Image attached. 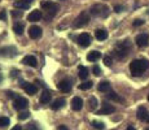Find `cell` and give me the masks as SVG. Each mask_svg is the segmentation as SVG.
Segmentation results:
<instances>
[{"mask_svg":"<svg viewBox=\"0 0 149 130\" xmlns=\"http://www.w3.org/2000/svg\"><path fill=\"white\" fill-rule=\"evenodd\" d=\"M58 130H69V129H68V126H65V125H60Z\"/></svg>","mask_w":149,"mask_h":130,"instance_id":"74e56055","label":"cell"},{"mask_svg":"<svg viewBox=\"0 0 149 130\" xmlns=\"http://www.w3.org/2000/svg\"><path fill=\"white\" fill-rule=\"evenodd\" d=\"M149 66V63L144 59H136V60H132L130 63V72L132 76L135 77H140L145 70L148 69Z\"/></svg>","mask_w":149,"mask_h":130,"instance_id":"6da1fadb","label":"cell"},{"mask_svg":"<svg viewBox=\"0 0 149 130\" xmlns=\"http://www.w3.org/2000/svg\"><path fill=\"white\" fill-rule=\"evenodd\" d=\"M51 98H52V92H51L49 90H44L40 95V103H43V104L49 103Z\"/></svg>","mask_w":149,"mask_h":130,"instance_id":"ffe728a7","label":"cell"},{"mask_svg":"<svg viewBox=\"0 0 149 130\" xmlns=\"http://www.w3.org/2000/svg\"><path fill=\"white\" fill-rule=\"evenodd\" d=\"M113 112H116V108H114L111 104L104 103L102 108L100 109V111H97V115H111Z\"/></svg>","mask_w":149,"mask_h":130,"instance_id":"8fae6325","label":"cell"},{"mask_svg":"<svg viewBox=\"0 0 149 130\" xmlns=\"http://www.w3.org/2000/svg\"><path fill=\"white\" fill-rule=\"evenodd\" d=\"M57 89H58L60 91L69 92L71 90V81L70 79H62L61 82L57 83Z\"/></svg>","mask_w":149,"mask_h":130,"instance_id":"9c48e42d","label":"cell"},{"mask_svg":"<svg viewBox=\"0 0 149 130\" xmlns=\"http://www.w3.org/2000/svg\"><path fill=\"white\" fill-rule=\"evenodd\" d=\"M42 8L44 11H47L48 13H52V14H54L56 13V11L58 9V5L56 4V3H52V1H43L42 3Z\"/></svg>","mask_w":149,"mask_h":130,"instance_id":"ba28073f","label":"cell"},{"mask_svg":"<svg viewBox=\"0 0 149 130\" xmlns=\"http://www.w3.org/2000/svg\"><path fill=\"white\" fill-rule=\"evenodd\" d=\"M144 130H149V128H147V129H144Z\"/></svg>","mask_w":149,"mask_h":130,"instance_id":"ee69618b","label":"cell"},{"mask_svg":"<svg viewBox=\"0 0 149 130\" xmlns=\"http://www.w3.org/2000/svg\"><path fill=\"white\" fill-rule=\"evenodd\" d=\"M79 77L81 79H86L88 77V69L86 66H79Z\"/></svg>","mask_w":149,"mask_h":130,"instance_id":"d4e9b609","label":"cell"},{"mask_svg":"<svg viewBox=\"0 0 149 130\" xmlns=\"http://www.w3.org/2000/svg\"><path fill=\"white\" fill-rule=\"evenodd\" d=\"M3 81V76H1V73H0V82Z\"/></svg>","mask_w":149,"mask_h":130,"instance_id":"b9f144b4","label":"cell"},{"mask_svg":"<svg viewBox=\"0 0 149 130\" xmlns=\"http://www.w3.org/2000/svg\"><path fill=\"white\" fill-rule=\"evenodd\" d=\"M92 72H93V74H95V76H97V77H99L100 74H101V69H100V68H99V66H97V65H95V66H93Z\"/></svg>","mask_w":149,"mask_h":130,"instance_id":"1f68e13d","label":"cell"},{"mask_svg":"<svg viewBox=\"0 0 149 130\" xmlns=\"http://www.w3.org/2000/svg\"><path fill=\"white\" fill-rule=\"evenodd\" d=\"M31 4H33V0H18V1H14L13 5L18 9H27Z\"/></svg>","mask_w":149,"mask_h":130,"instance_id":"5bb4252c","label":"cell"},{"mask_svg":"<svg viewBox=\"0 0 149 130\" xmlns=\"http://www.w3.org/2000/svg\"><path fill=\"white\" fill-rule=\"evenodd\" d=\"M93 86V82H91V81H87V82H83L81 85L78 86L79 90H88V89H91Z\"/></svg>","mask_w":149,"mask_h":130,"instance_id":"83f0119b","label":"cell"},{"mask_svg":"<svg viewBox=\"0 0 149 130\" xmlns=\"http://www.w3.org/2000/svg\"><path fill=\"white\" fill-rule=\"evenodd\" d=\"M43 17V14L42 12L39 9H34V11H31V13L29 14V17H27V20L30 22H36V21H39Z\"/></svg>","mask_w":149,"mask_h":130,"instance_id":"4fadbf2b","label":"cell"},{"mask_svg":"<svg viewBox=\"0 0 149 130\" xmlns=\"http://www.w3.org/2000/svg\"><path fill=\"white\" fill-rule=\"evenodd\" d=\"M147 122H149V116H148V118H147Z\"/></svg>","mask_w":149,"mask_h":130,"instance_id":"7bdbcfd3","label":"cell"},{"mask_svg":"<svg viewBox=\"0 0 149 130\" xmlns=\"http://www.w3.org/2000/svg\"><path fill=\"white\" fill-rule=\"evenodd\" d=\"M12 130H22V126L21 125H16L14 128H12Z\"/></svg>","mask_w":149,"mask_h":130,"instance_id":"f35d334b","label":"cell"},{"mask_svg":"<svg viewBox=\"0 0 149 130\" xmlns=\"http://www.w3.org/2000/svg\"><path fill=\"white\" fill-rule=\"evenodd\" d=\"M101 57V53H100L99 51H91L90 53L87 55V60L88 61H97V60Z\"/></svg>","mask_w":149,"mask_h":130,"instance_id":"44dd1931","label":"cell"},{"mask_svg":"<svg viewBox=\"0 0 149 130\" xmlns=\"http://www.w3.org/2000/svg\"><path fill=\"white\" fill-rule=\"evenodd\" d=\"M12 16L13 17H21L22 16V11H12Z\"/></svg>","mask_w":149,"mask_h":130,"instance_id":"e575fe53","label":"cell"},{"mask_svg":"<svg viewBox=\"0 0 149 130\" xmlns=\"http://www.w3.org/2000/svg\"><path fill=\"white\" fill-rule=\"evenodd\" d=\"M5 95H7L9 99H16V95H14L13 91H5Z\"/></svg>","mask_w":149,"mask_h":130,"instance_id":"836d02e7","label":"cell"},{"mask_svg":"<svg viewBox=\"0 0 149 130\" xmlns=\"http://www.w3.org/2000/svg\"><path fill=\"white\" fill-rule=\"evenodd\" d=\"M29 116H30V112H22L18 115V118L19 120H26V118H29Z\"/></svg>","mask_w":149,"mask_h":130,"instance_id":"4dcf8cb0","label":"cell"},{"mask_svg":"<svg viewBox=\"0 0 149 130\" xmlns=\"http://www.w3.org/2000/svg\"><path fill=\"white\" fill-rule=\"evenodd\" d=\"M24 29H25V26H24V24H21V22H17V24L13 25V31L16 34H18V35H21V34L24 33Z\"/></svg>","mask_w":149,"mask_h":130,"instance_id":"cb8c5ba5","label":"cell"},{"mask_svg":"<svg viewBox=\"0 0 149 130\" xmlns=\"http://www.w3.org/2000/svg\"><path fill=\"white\" fill-rule=\"evenodd\" d=\"M22 63H24L25 65L31 66V68H35V66L38 65V61H36V59L34 56H31V55H29V56H25L24 60H22Z\"/></svg>","mask_w":149,"mask_h":130,"instance_id":"e0dca14e","label":"cell"},{"mask_svg":"<svg viewBox=\"0 0 149 130\" xmlns=\"http://www.w3.org/2000/svg\"><path fill=\"white\" fill-rule=\"evenodd\" d=\"M21 86L25 89L26 94H29V95H35L36 92H38V87H36L35 85H31V83H27V82H22Z\"/></svg>","mask_w":149,"mask_h":130,"instance_id":"30bf717a","label":"cell"},{"mask_svg":"<svg viewBox=\"0 0 149 130\" xmlns=\"http://www.w3.org/2000/svg\"><path fill=\"white\" fill-rule=\"evenodd\" d=\"M104 64L107 66H111V64H113V60H111L110 56H104Z\"/></svg>","mask_w":149,"mask_h":130,"instance_id":"f546056e","label":"cell"},{"mask_svg":"<svg viewBox=\"0 0 149 130\" xmlns=\"http://www.w3.org/2000/svg\"><path fill=\"white\" fill-rule=\"evenodd\" d=\"M136 115H137V118H139L140 121H147V118L149 116V113H148V111H147L145 107H139Z\"/></svg>","mask_w":149,"mask_h":130,"instance_id":"9a60e30c","label":"cell"},{"mask_svg":"<svg viewBox=\"0 0 149 130\" xmlns=\"http://www.w3.org/2000/svg\"><path fill=\"white\" fill-rule=\"evenodd\" d=\"M88 103H90V109L91 111H95V109L97 108V104H99L97 103V99L95 96H91L90 99H88Z\"/></svg>","mask_w":149,"mask_h":130,"instance_id":"4316f807","label":"cell"},{"mask_svg":"<svg viewBox=\"0 0 149 130\" xmlns=\"http://www.w3.org/2000/svg\"><path fill=\"white\" fill-rule=\"evenodd\" d=\"M71 108H73L74 111H81L83 108V100L79 96H75L71 100Z\"/></svg>","mask_w":149,"mask_h":130,"instance_id":"2e32d148","label":"cell"},{"mask_svg":"<svg viewBox=\"0 0 149 130\" xmlns=\"http://www.w3.org/2000/svg\"><path fill=\"white\" fill-rule=\"evenodd\" d=\"M132 25L135 26V27H137V26H141V25H144V21H143V20H135V21L132 22Z\"/></svg>","mask_w":149,"mask_h":130,"instance_id":"d6a6232c","label":"cell"},{"mask_svg":"<svg viewBox=\"0 0 149 130\" xmlns=\"http://www.w3.org/2000/svg\"><path fill=\"white\" fill-rule=\"evenodd\" d=\"M88 21H90V12L84 11V12H82L75 18L74 26H75V27H83V26H86V25L88 24Z\"/></svg>","mask_w":149,"mask_h":130,"instance_id":"277c9868","label":"cell"},{"mask_svg":"<svg viewBox=\"0 0 149 130\" xmlns=\"http://www.w3.org/2000/svg\"><path fill=\"white\" fill-rule=\"evenodd\" d=\"M13 104H14V108H16V109H25V108H27L29 102H27L26 98L18 96V98H16V99H14Z\"/></svg>","mask_w":149,"mask_h":130,"instance_id":"52a82bcc","label":"cell"},{"mask_svg":"<svg viewBox=\"0 0 149 130\" xmlns=\"http://www.w3.org/2000/svg\"><path fill=\"white\" fill-rule=\"evenodd\" d=\"M78 44L81 46V47H88V46L91 44V42H92V39H91V35L87 33H82L81 35L78 37Z\"/></svg>","mask_w":149,"mask_h":130,"instance_id":"5b68a950","label":"cell"},{"mask_svg":"<svg viewBox=\"0 0 149 130\" xmlns=\"http://www.w3.org/2000/svg\"><path fill=\"white\" fill-rule=\"evenodd\" d=\"M107 98H108V99H110V100H114V102H123L122 98L119 96L118 94H116L114 91H109V94L107 95Z\"/></svg>","mask_w":149,"mask_h":130,"instance_id":"603a6c76","label":"cell"},{"mask_svg":"<svg viewBox=\"0 0 149 130\" xmlns=\"http://www.w3.org/2000/svg\"><path fill=\"white\" fill-rule=\"evenodd\" d=\"M122 11H123V7H122V5H116V7H114V12L121 13Z\"/></svg>","mask_w":149,"mask_h":130,"instance_id":"d590c367","label":"cell"},{"mask_svg":"<svg viewBox=\"0 0 149 130\" xmlns=\"http://www.w3.org/2000/svg\"><path fill=\"white\" fill-rule=\"evenodd\" d=\"M91 125H92L95 129H97V130H104V129H105V124H104V122H101V121H96V120H93L92 122H91Z\"/></svg>","mask_w":149,"mask_h":130,"instance_id":"484cf974","label":"cell"},{"mask_svg":"<svg viewBox=\"0 0 149 130\" xmlns=\"http://www.w3.org/2000/svg\"><path fill=\"white\" fill-rule=\"evenodd\" d=\"M29 34H30V37L33 39H38L42 37V29L39 26H31L29 29Z\"/></svg>","mask_w":149,"mask_h":130,"instance_id":"7c38bea8","label":"cell"},{"mask_svg":"<svg viewBox=\"0 0 149 130\" xmlns=\"http://www.w3.org/2000/svg\"><path fill=\"white\" fill-rule=\"evenodd\" d=\"M90 14H92V16L95 17H108L109 14V8L108 5L105 4H95L93 7H91L90 9Z\"/></svg>","mask_w":149,"mask_h":130,"instance_id":"3957f363","label":"cell"},{"mask_svg":"<svg viewBox=\"0 0 149 130\" xmlns=\"http://www.w3.org/2000/svg\"><path fill=\"white\" fill-rule=\"evenodd\" d=\"M128 51H130V42H128V40H123V42H119L118 44L114 47L113 55L118 60H122L128 55Z\"/></svg>","mask_w":149,"mask_h":130,"instance_id":"7a4b0ae2","label":"cell"},{"mask_svg":"<svg viewBox=\"0 0 149 130\" xmlns=\"http://www.w3.org/2000/svg\"><path fill=\"white\" fill-rule=\"evenodd\" d=\"M148 100H149V94H148Z\"/></svg>","mask_w":149,"mask_h":130,"instance_id":"f6af8a7d","label":"cell"},{"mask_svg":"<svg viewBox=\"0 0 149 130\" xmlns=\"http://www.w3.org/2000/svg\"><path fill=\"white\" fill-rule=\"evenodd\" d=\"M99 91L101 92H109L110 91V83L108 82V81H101V82L99 83Z\"/></svg>","mask_w":149,"mask_h":130,"instance_id":"7402d4cb","label":"cell"},{"mask_svg":"<svg viewBox=\"0 0 149 130\" xmlns=\"http://www.w3.org/2000/svg\"><path fill=\"white\" fill-rule=\"evenodd\" d=\"M9 125V118L8 117H0V126L4 128V126H8Z\"/></svg>","mask_w":149,"mask_h":130,"instance_id":"f1b7e54d","label":"cell"},{"mask_svg":"<svg viewBox=\"0 0 149 130\" xmlns=\"http://www.w3.org/2000/svg\"><path fill=\"white\" fill-rule=\"evenodd\" d=\"M135 42H136L137 47H140V48L147 47L148 43H149V35L148 34H139V35L136 37Z\"/></svg>","mask_w":149,"mask_h":130,"instance_id":"8992f818","label":"cell"},{"mask_svg":"<svg viewBox=\"0 0 149 130\" xmlns=\"http://www.w3.org/2000/svg\"><path fill=\"white\" fill-rule=\"evenodd\" d=\"M126 130H136L135 128H134V126H128V128L127 129H126Z\"/></svg>","mask_w":149,"mask_h":130,"instance_id":"60d3db41","label":"cell"},{"mask_svg":"<svg viewBox=\"0 0 149 130\" xmlns=\"http://www.w3.org/2000/svg\"><path fill=\"white\" fill-rule=\"evenodd\" d=\"M4 18H5V12L3 11V12L0 13V20H4Z\"/></svg>","mask_w":149,"mask_h":130,"instance_id":"ab89813d","label":"cell"},{"mask_svg":"<svg viewBox=\"0 0 149 130\" xmlns=\"http://www.w3.org/2000/svg\"><path fill=\"white\" fill-rule=\"evenodd\" d=\"M65 103H66V100L64 99V98H58V99H56L54 102L52 103V109L53 111H58L60 108H62V107L65 105Z\"/></svg>","mask_w":149,"mask_h":130,"instance_id":"ac0fdd59","label":"cell"},{"mask_svg":"<svg viewBox=\"0 0 149 130\" xmlns=\"http://www.w3.org/2000/svg\"><path fill=\"white\" fill-rule=\"evenodd\" d=\"M95 37L97 40H105L108 38V31L105 29H97L95 31Z\"/></svg>","mask_w":149,"mask_h":130,"instance_id":"d6986e66","label":"cell"},{"mask_svg":"<svg viewBox=\"0 0 149 130\" xmlns=\"http://www.w3.org/2000/svg\"><path fill=\"white\" fill-rule=\"evenodd\" d=\"M27 130H38L35 126V124H30V125H27Z\"/></svg>","mask_w":149,"mask_h":130,"instance_id":"8d00e7d4","label":"cell"}]
</instances>
